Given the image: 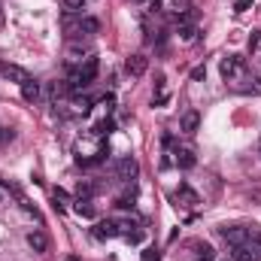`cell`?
<instances>
[{
	"label": "cell",
	"instance_id": "cell-1",
	"mask_svg": "<svg viewBox=\"0 0 261 261\" xmlns=\"http://www.w3.org/2000/svg\"><path fill=\"white\" fill-rule=\"evenodd\" d=\"M219 70H222V76L231 82V79H240V76H243L246 64H243V58H240V55H225V58H222V64H219Z\"/></svg>",
	"mask_w": 261,
	"mask_h": 261
},
{
	"label": "cell",
	"instance_id": "cell-2",
	"mask_svg": "<svg viewBox=\"0 0 261 261\" xmlns=\"http://www.w3.org/2000/svg\"><path fill=\"white\" fill-rule=\"evenodd\" d=\"M137 173H140L137 158L125 155V158H119V161H116V176H119L122 182H134V179H137Z\"/></svg>",
	"mask_w": 261,
	"mask_h": 261
},
{
	"label": "cell",
	"instance_id": "cell-3",
	"mask_svg": "<svg viewBox=\"0 0 261 261\" xmlns=\"http://www.w3.org/2000/svg\"><path fill=\"white\" fill-rule=\"evenodd\" d=\"M219 234H222L231 246H243V243H249V228H243V225H225V228H219Z\"/></svg>",
	"mask_w": 261,
	"mask_h": 261
},
{
	"label": "cell",
	"instance_id": "cell-4",
	"mask_svg": "<svg viewBox=\"0 0 261 261\" xmlns=\"http://www.w3.org/2000/svg\"><path fill=\"white\" fill-rule=\"evenodd\" d=\"M173 164H176L179 170H192L197 164L195 149H192V146H176V149H173Z\"/></svg>",
	"mask_w": 261,
	"mask_h": 261
},
{
	"label": "cell",
	"instance_id": "cell-5",
	"mask_svg": "<svg viewBox=\"0 0 261 261\" xmlns=\"http://www.w3.org/2000/svg\"><path fill=\"white\" fill-rule=\"evenodd\" d=\"M149 70V58L143 55V52H137V55H130L128 61H125V73H128L130 79H140L143 73Z\"/></svg>",
	"mask_w": 261,
	"mask_h": 261
},
{
	"label": "cell",
	"instance_id": "cell-6",
	"mask_svg": "<svg viewBox=\"0 0 261 261\" xmlns=\"http://www.w3.org/2000/svg\"><path fill=\"white\" fill-rule=\"evenodd\" d=\"M0 76L9 79V82H15V85H24V82L31 79V73L18 64H0Z\"/></svg>",
	"mask_w": 261,
	"mask_h": 261
},
{
	"label": "cell",
	"instance_id": "cell-7",
	"mask_svg": "<svg viewBox=\"0 0 261 261\" xmlns=\"http://www.w3.org/2000/svg\"><path fill=\"white\" fill-rule=\"evenodd\" d=\"M231 258L234 261H261V252L252 243H243V246H231Z\"/></svg>",
	"mask_w": 261,
	"mask_h": 261
},
{
	"label": "cell",
	"instance_id": "cell-8",
	"mask_svg": "<svg viewBox=\"0 0 261 261\" xmlns=\"http://www.w3.org/2000/svg\"><path fill=\"white\" fill-rule=\"evenodd\" d=\"M197 128H200V113H197V110L182 113V119H179V130L192 137V134H197Z\"/></svg>",
	"mask_w": 261,
	"mask_h": 261
},
{
	"label": "cell",
	"instance_id": "cell-9",
	"mask_svg": "<svg viewBox=\"0 0 261 261\" xmlns=\"http://www.w3.org/2000/svg\"><path fill=\"white\" fill-rule=\"evenodd\" d=\"M94 237L97 240H113V237H119V222H97L94 225Z\"/></svg>",
	"mask_w": 261,
	"mask_h": 261
},
{
	"label": "cell",
	"instance_id": "cell-10",
	"mask_svg": "<svg viewBox=\"0 0 261 261\" xmlns=\"http://www.w3.org/2000/svg\"><path fill=\"white\" fill-rule=\"evenodd\" d=\"M97 31H100V21H97V18H91V15H79V21H76V37H79V34L91 37V34H97Z\"/></svg>",
	"mask_w": 261,
	"mask_h": 261
},
{
	"label": "cell",
	"instance_id": "cell-11",
	"mask_svg": "<svg viewBox=\"0 0 261 261\" xmlns=\"http://www.w3.org/2000/svg\"><path fill=\"white\" fill-rule=\"evenodd\" d=\"M28 246H31L37 255H43V252L49 249V237H46L43 231H31V234H28Z\"/></svg>",
	"mask_w": 261,
	"mask_h": 261
},
{
	"label": "cell",
	"instance_id": "cell-12",
	"mask_svg": "<svg viewBox=\"0 0 261 261\" xmlns=\"http://www.w3.org/2000/svg\"><path fill=\"white\" fill-rule=\"evenodd\" d=\"M88 58H91V52L82 49V46H70V49H67V61H70L73 67H82Z\"/></svg>",
	"mask_w": 261,
	"mask_h": 261
},
{
	"label": "cell",
	"instance_id": "cell-13",
	"mask_svg": "<svg viewBox=\"0 0 261 261\" xmlns=\"http://www.w3.org/2000/svg\"><path fill=\"white\" fill-rule=\"evenodd\" d=\"M21 97H24L28 103H37V100H40V82H37V79H28V82L21 85Z\"/></svg>",
	"mask_w": 261,
	"mask_h": 261
},
{
	"label": "cell",
	"instance_id": "cell-14",
	"mask_svg": "<svg viewBox=\"0 0 261 261\" xmlns=\"http://www.w3.org/2000/svg\"><path fill=\"white\" fill-rule=\"evenodd\" d=\"M176 195L182 197V200H186L189 206H197V203H200V197H197V192L192 189V186H189V182H179V189H176Z\"/></svg>",
	"mask_w": 261,
	"mask_h": 261
},
{
	"label": "cell",
	"instance_id": "cell-15",
	"mask_svg": "<svg viewBox=\"0 0 261 261\" xmlns=\"http://www.w3.org/2000/svg\"><path fill=\"white\" fill-rule=\"evenodd\" d=\"M176 37H179L182 43H195V37H197L195 24H176Z\"/></svg>",
	"mask_w": 261,
	"mask_h": 261
},
{
	"label": "cell",
	"instance_id": "cell-16",
	"mask_svg": "<svg viewBox=\"0 0 261 261\" xmlns=\"http://www.w3.org/2000/svg\"><path fill=\"white\" fill-rule=\"evenodd\" d=\"M61 3H64V12H70V15H82L85 0H61Z\"/></svg>",
	"mask_w": 261,
	"mask_h": 261
},
{
	"label": "cell",
	"instance_id": "cell-17",
	"mask_svg": "<svg viewBox=\"0 0 261 261\" xmlns=\"http://www.w3.org/2000/svg\"><path fill=\"white\" fill-rule=\"evenodd\" d=\"M73 210H76V216H85V219H91V216H94V210H91V203H88V200H76V203H73Z\"/></svg>",
	"mask_w": 261,
	"mask_h": 261
},
{
	"label": "cell",
	"instance_id": "cell-18",
	"mask_svg": "<svg viewBox=\"0 0 261 261\" xmlns=\"http://www.w3.org/2000/svg\"><path fill=\"white\" fill-rule=\"evenodd\" d=\"M192 249H197V258L213 261V246H210V243H192Z\"/></svg>",
	"mask_w": 261,
	"mask_h": 261
},
{
	"label": "cell",
	"instance_id": "cell-19",
	"mask_svg": "<svg viewBox=\"0 0 261 261\" xmlns=\"http://www.w3.org/2000/svg\"><path fill=\"white\" fill-rule=\"evenodd\" d=\"M76 195H79V200H82V197L88 200V197L94 195V186H91V182H79V186H76Z\"/></svg>",
	"mask_w": 261,
	"mask_h": 261
},
{
	"label": "cell",
	"instance_id": "cell-20",
	"mask_svg": "<svg viewBox=\"0 0 261 261\" xmlns=\"http://www.w3.org/2000/svg\"><path fill=\"white\" fill-rule=\"evenodd\" d=\"M64 91H67L64 82H52V85H49V97H52V100H58V97H61Z\"/></svg>",
	"mask_w": 261,
	"mask_h": 261
},
{
	"label": "cell",
	"instance_id": "cell-21",
	"mask_svg": "<svg viewBox=\"0 0 261 261\" xmlns=\"http://www.w3.org/2000/svg\"><path fill=\"white\" fill-rule=\"evenodd\" d=\"M249 243L261 252V228H258V225H252V228H249Z\"/></svg>",
	"mask_w": 261,
	"mask_h": 261
},
{
	"label": "cell",
	"instance_id": "cell-22",
	"mask_svg": "<svg viewBox=\"0 0 261 261\" xmlns=\"http://www.w3.org/2000/svg\"><path fill=\"white\" fill-rule=\"evenodd\" d=\"M73 103H76V113H88L91 110V97H76Z\"/></svg>",
	"mask_w": 261,
	"mask_h": 261
},
{
	"label": "cell",
	"instance_id": "cell-23",
	"mask_svg": "<svg viewBox=\"0 0 261 261\" xmlns=\"http://www.w3.org/2000/svg\"><path fill=\"white\" fill-rule=\"evenodd\" d=\"M234 9H237V12H246V9H252V0H237Z\"/></svg>",
	"mask_w": 261,
	"mask_h": 261
},
{
	"label": "cell",
	"instance_id": "cell-24",
	"mask_svg": "<svg viewBox=\"0 0 261 261\" xmlns=\"http://www.w3.org/2000/svg\"><path fill=\"white\" fill-rule=\"evenodd\" d=\"M203 76H206V70H203V67H195V70H192V79H195V82H200Z\"/></svg>",
	"mask_w": 261,
	"mask_h": 261
},
{
	"label": "cell",
	"instance_id": "cell-25",
	"mask_svg": "<svg viewBox=\"0 0 261 261\" xmlns=\"http://www.w3.org/2000/svg\"><path fill=\"white\" fill-rule=\"evenodd\" d=\"M52 195H55V200H64V203H67V200H70V195H67L64 189H55Z\"/></svg>",
	"mask_w": 261,
	"mask_h": 261
},
{
	"label": "cell",
	"instance_id": "cell-26",
	"mask_svg": "<svg viewBox=\"0 0 261 261\" xmlns=\"http://www.w3.org/2000/svg\"><path fill=\"white\" fill-rule=\"evenodd\" d=\"M143 261H158V252H155V249H146V252H143Z\"/></svg>",
	"mask_w": 261,
	"mask_h": 261
},
{
	"label": "cell",
	"instance_id": "cell-27",
	"mask_svg": "<svg viewBox=\"0 0 261 261\" xmlns=\"http://www.w3.org/2000/svg\"><path fill=\"white\" fill-rule=\"evenodd\" d=\"M130 3H140V6H146V3H152V0H130Z\"/></svg>",
	"mask_w": 261,
	"mask_h": 261
},
{
	"label": "cell",
	"instance_id": "cell-28",
	"mask_svg": "<svg viewBox=\"0 0 261 261\" xmlns=\"http://www.w3.org/2000/svg\"><path fill=\"white\" fill-rule=\"evenodd\" d=\"M195 261H210V258H195Z\"/></svg>",
	"mask_w": 261,
	"mask_h": 261
},
{
	"label": "cell",
	"instance_id": "cell-29",
	"mask_svg": "<svg viewBox=\"0 0 261 261\" xmlns=\"http://www.w3.org/2000/svg\"><path fill=\"white\" fill-rule=\"evenodd\" d=\"M258 155H261V146H258Z\"/></svg>",
	"mask_w": 261,
	"mask_h": 261
},
{
	"label": "cell",
	"instance_id": "cell-30",
	"mask_svg": "<svg viewBox=\"0 0 261 261\" xmlns=\"http://www.w3.org/2000/svg\"><path fill=\"white\" fill-rule=\"evenodd\" d=\"M225 261H234V258H225Z\"/></svg>",
	"mask_w": 261,
	"mask_h": 261
}]
</instances>
